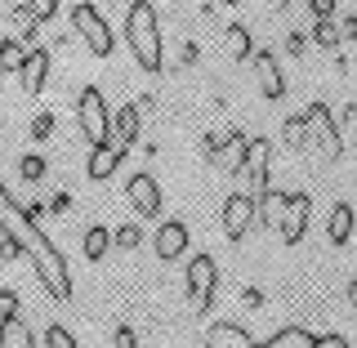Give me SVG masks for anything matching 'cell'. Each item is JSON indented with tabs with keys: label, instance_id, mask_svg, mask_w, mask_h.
I'll return each mask as SVG.
<instances>
[{
	"label": "cell",
	"instance_id": "24",
	"mask_svg": "<svg viewBox=\"0 0 357 348\" xmlns=\"http://www.w3.org/2000/svg\"><path fill=\"white\" fill-rule=\"evenodd\" d=\"M340 139H344V148H357V103L344 107V116H340Z\"/></svg>",
	"mask_w": 357,
	"mask_h": 348
},
{
	"label": "cell",
	"instance_id": "35",
	"mask_svg": "<svg viewBox=\"0 0 357 348\" xmlns=\"http://www.w3.org/2000/svg\"><path fill=\"white\" fill-rule=\"evenodd\" d=\"M112 340H116V344H121V348H134V344H139V335H134V331H130V326H121V331H116V335H112Z\"/></svg>",
	"mask_w": 357,
	"mask_h": 348
},
{
	"label": "cell",
	"instance_id": "20",
	"mask_svg": "<svg viewBox=\"0 0 357 348\" xmlns=\"http://www.w3.org/2000/svg\"><path fill=\"white\" fill-rule=\"evenodd\" d=\"M268 348H317V335L304 331V326H286L268 340Z\"/></svg>",
	"mask_w": 357,
	"mask_h": 348
},
{
	"label": "cell",
	"instance_id": "23",
	"mask_svg": "<svg viewBox=\"0 0 357 348\" xmlns=\"http://www.w3.org/2000/svg\"><path fill=\"white\" fill-rule=\"evenodd\" d=\"M241 156H245V134H228V143L219 148L215 161H219V165H228V170H237V165H241Z\"/></svg>",
	"mask_w": 357,
	"mask_h": 348
},
{
	"label": "cell",
	"instance_id": "5",
	"mask_svg": "<svg viewBox=\"0 0 357 348\" xmlns=\"http://www.w3.org/2000/svg\"><path fill=\"white\" fill-rule=\"evenodd\" d=\"M183 282H188L192 312H210V304H215V290H219V264H215V255H192L188 268H183Z\"/></svg>",
	"mask_w": 357,
	"mask_h": 348
},
{
	"label": "cell",
	"instance_id": "37",
	"mask_svg": "<svg viewBox=\"0 0 357 348\" xmlns=\"http://www.w3.org/2000/svg\"><path fill=\"white\" fill-rule=\"evenodd\" d=\"M340 36H357V18H344V27H340Z\"/></svg>",
	"mask_w": 357,
	"mask_h": 348
},
{
	"label": "cell",
	"instance_id": "30",
	"mask_svg": "<svg viewBox=\"0 0 357 348\" xmlns=\"http://www.w3.org/2000/svg\"><path fill=\"white\" fill-rule=\"evenodd\" d=\"M112 237H116V245H121V250H134V245L143 241V232H139V223H126V228H116Z\"/></svg>",
	"mask_w": 357,
	"mask_h": 348
},
{
	"label": "cell",
	"instance_id": "4",
	"mask_svg": "<svg viewBox=\"0 0 357 348\" xmlns=\"http://www.w3.org/2000/svg\"><path fill=\"white\" fill-rule=\"evenodd\" d=\"M76 126L89 143H103L112 134V112H107V98L98 85H85L81 94H76Z\"/></svg>",
	"mask_w": 357,
	"mask_h": 348
},
{
	"label": "cell",
	"instance_id": "26",
	"mask_svg": "<svg viewBox=\"0 0 357 348\" xmlns=\"http://www.w3.org/2000/svg\"><path fill=\"white\" fill-rule=\"evenodd\" d=\"M312 45H321V50H335V45H340V31H335L331 18H317V27H312Z\"/></svg>",
	"mask_w": 357,
	"mask_h": 348
},
{
	"label": "cell",
	"instance_id": "17",
	"mask_svg": "<svg viewBox=\"0 0 357 348\" xmlns=\"http://www.w3.org/2000/svg\"><path fill=\"white\" fill-rule=\"evenodd\" d=\"M139 121H143L139 103H126V107H116V112H112V134H116V139L130 148V143L139 139Z\"/></svg>",
	"mask_w": 357,
	"mask_h": 348
},
{
	"label": "cell",
	"instance_id": "25",
	"mask_svg": "<svg viewBox=\"0 0 357 348\" xmlns=\"http://www.w3.org/2000/svg\"><path fill=\"white\" fill-rule=\"evenodd\" d=\"M22 59H27V50H22L18 40H0V63H5V72H18Z\"/></svg>",
	"mask_w": 357,
	"mask_h": 348
},
{
	"label": "cell",
	"instance_id": "34",
	"mask_svg": "<svg viewBox=\"0 0 357 348\" xmlns=\"http://www.w3.org/2000/svg\"><path fill=\"white\" fill-rule=\"evenodd\" d=\"M308 9L317 18H335V0H308Z\"/></svg>",
	"mask_w": 357,
	"mask_h": 348
},
{
	"label": "cell",
	"instance_id": "21",
	"mask_svg": "<svg viewBox=\"0 0 357 348\" xmlns=\"http://www.w3.org/2000/svg\"><path fill=\"white\" fill-rule=\"evenodd\" d=\"M250 45H255V40H250V31H245L241 22H232V27H228V54H232L237 63H250V54H255Z\"/></svg>",
	"mask_w": 357,
	"mask_h": 348
},
{
	"label": "cell",
	"instance_id": "28",
	"mask_svg": "<svg viewBox=\"0 0 357 348\" xmlns=\"http://www.w3.org/2000/svg\"><path fill=\"white\" fill-rule=\"evenodd\" d=\"M45 344H50V348H76L72 331H67V326H59V321H54V326H45Z\"/></svg>",
	"mask_w": 357,
	"mask_h": 348
},
{
	"label": "cell",
	"instance_id": "12",
	"mask_svg": "<svg viewBox=\"0 0 357 348\" xmlns=\"http://www.w3.org/2000/svg\"><path fill=\"white\" fill-rule=\"evenodd\" d=\"M121 156H126V143H121L116 134H107L103 143H94V152H89V165H85L89 179H98V183H103V179L121 165Z\"/></svg>",
	"mask_w": 357,
	"mask_h": 348
},
{
	"label": "cell",
	"instance_id": "3",
	"mask_svg": "<svg viewBox=\"0 0 357 348\" xmlns=\"http://www.w3.org/2000/svg\"><path fill=\"white\" fill-rule=\"evenodd\" d=\"M304 152L317 156L321 165H335L344 156V139H340V121L331 116V107L321 98H312L304 107Z\"/></svg>",
	"mask_w": 357,
	"mask_h": 348
},
{
	"label": "cell",
	"instance_id": "13",
	"mask_svg": "<svg viewBox=\"0 0 357 348\" xmlns=\"http://www.w3.org/2000/svg\"><path fill=\"white\" fill-rule=\"evenodd\" d=\"M130 206L134 210H139V215L143 219H156V215H161V188H156V179L152 174H134L130 179Z\"/></svg>",
	"mask_w": 357,
	"mask_h": 348
},
{
	"label": "cell",
	"instance_id": "19",
	"mask_svg": "<svg viewBox=\"0 0 357 348\" xmlns=\"http://www.w3.org/2000/svg\"><path fill=\"white\" fill-rule=\"evenodd\" d=\"M112 241H116V237L107 232V223H89V228H85V241H81V245H85V259H89V264H103Z\"/></svg>",
	"mask_w": 357,
	"mask_h": 348
},
{
	"label": "cell",
	"instance_id": "33",
	"mask_svg": "<svg viewBox=\"0 0 357 348\" xmlns=\"http://www.w3.org/2000/svg\"><path fill=\"white\" fill-rule=\"evenodd\" d=\"M9 312H18V295L14 290H0V317H9Z\"/></svg>",
	"mask_w": 357,
	"mask_h": 348
},
{
	"label": "cell",
	"instance_id": "29",
	"mask_svg": "<svg viewBox=\"0 0 357 348\" xmlns=\"http://www.w3.org/2000/svg\"><path fill=\"white\" fill-rule=\"evenodd\" d=\"M282 134H286V143H290V148H299V152H304V112H299V116H290Z\"/></svg>",
	"mask_w": 357,
	"mask_h": 348
},
{
	"label": "cell",
	"instance_id": "7",
	"mask_svg": "<svg viewBox=\"0 0 357 348\" xmlns=\"http://www.w3.org/2000/svg\"><path fill=\"white\" fill-rule=\"evenodd\" d=\"M72 31L85 40V50L94 54V59H112V50H116V40H112V27H107V18L98 14L94 5H76V9H72Z\"/></svg>",
	"mask_w": 357,
	"mask_h": 348
},
{
	"label": "cell",
	"instance_id": "6",
	"mask_svg": "<svg viewBox=\"0 0 357 348\" xmlns=\"http://www.w3.org/2000/svg\"><path fill=\"white\" fill-rule=\"evenodd\" d=\"M268 165H273V143L268 139H245V156H241L237 170H232L241 192H255V197L264 192L268 188Z\"/></svg>",
	"mask_w": 357,
	"mask_h": 348
},
{
	"label": "cell",
	"instance_id": "31",
	"mask_svg": "<svg viewBox=\"0 0 357 348\" xmlns=\"http://www.w3.org/2000/svg\"><path fill=\"white\" fill-rule=\"evenodd\" d=\"M27 9H31L36 22H50L54 14H59V0H27Z\"/></svg>",
	"mask_w": 357,
	"mask_h": 348
},
{
	"label": "cell",
	"instance_id": "40",
	"mask_svg": "<svg viewBox=\"0 0 357 348\" xmlns=\"http://www.w3.org/2000/svg\"><path fill=\"white\" fill-rule=\"evenodd\" d=\"M0 76H5V63H0Z\"/></svg>",
	"mask_w": 357,
	"mask_h": 348
},
{
	"label": "cell",
	"instance_id": "32",
	"mask_svg": "<svg viewBox=\"0 0 357 348\" xmlns=\"http://www.w3.org/2000/svg\"><path fill=\"white\" fill-rule=\"evenodd\" d=\"M50 130H54V116H50V112H40V116L31 121V139H50Z\"/></svg>",
	"mask_w": 357,
	"mask_h": 348
},
{
	"label": "cell",
	"instance_id": "15",
	"mask_svg": "<svg viewBox=\"0 0 357 348\" xmlns=\"http://www.w3.org/2000/svg\"><path fill=\"white\" fill-rule=\"evenodd\" d=\"M206 344L210 348H255V335L241 331L237 321H215L210 335H206Z\"/></svg>",
	"mask_w": 357,
	"mask_h": 348
},
{
	"label": "cell",
	"instance_id": "39",
	"mask_svg": "<svg viewBox=\"0 0 357 348\" xmlns=\"http://www.w3.org/2000/svg\"><path fill=\"white\" fill-rule=\"evenodd\" d=\"M223 5H237V0H223Z\"/></svg>",
	"mask_w": 357,
	"mask_h": 348
},
{
	"label": "cell",
	"instance_id": "27",
	"mask_svg": "<svg viewBox=\"0 0 357 348\" xmlns=\"http://www.w3.org/2000/svg\"><path fill=\"white\" fill-rule=\"evenodd\" d=\"M18 170H22V179H27V183H36V179H45V156H40V152H27Z\"/></svg>",
	"mask_w": 357,
	"mask_h": 348
},
{
	"label": "cell",
	"instance_id": "1",
	"mask_svg": "<svg viewBox=\"0 0 357 348\" xmlns=\"http://www.w3.org/2000/svg\"><path fill=\"white\" fill-rule=\"evenodd\" d=\"M36 219H40V206H18V201L9 197V188L0 183V223L22 241V255L36 268V282L45 286V295L67 304V299H72V268H67L59 245L50 241V232H45Z\"/></svg>",
	"mask_w": 357,
	"mask_h": 348
},
{
	"label": "cell",
	"instance_id": "14",
	"mask_svg": "<svg viewBox=\"0 0 357 348\" xmlns=\"http://www.w3.org/2000/svg\"><path fill=\"white\" fill-rule=\"evenodd\" d=\"M156 259H165V264H174L178 255L188 250V223H178V219H170V223H161L156 228Z\"/></svg>",
	"mask_w": 357,
	"mask_h": 348
},
{
	"label": "cell",
	"instance_id": "22",
	"mask_svg": "<svg viewBox=\"0 0 357 348\" xmlns=\"http://www.w3.org/2000/svg\"><path fill=\"white\" fill-rule=\"evenodd\" d=\"M282 206H286V192H259V223L264 228H277V215H282Z\"/></svg>",
	"mask_w": 357,
	"mask_h": 348
},
{
	"label": "cell",
	"instance_id": "10",
	"mask_svg": "<svg viewBox=\"0 0 357 348\" xmlns=\"http://www.w3.org/2000/svg\"><path fill=\"white\" fill-rule=\"evenodd\" d=\"M250 67H255V76H259V94L268 98V103H277V98L286 94V81H282V67H277V59L268 50H255L250 54Z\"/></svg>",
	"mask_w": 357,
	"mask_h": 348
},
{
	"label": "cell",
	"instance_id": "16",
	"mask_svg": "<svg viewBox=\"0 0 357 348\" xmlns=\"http://www.w3.org/2000/svg\"><path fill=\"white\" fill-rule=\"evenodd\" d=\"M326 237H331V245H349V237H353V206H349V201H335V206H331Z\"/></svg>",
	"mask_w": 357,
	"mask_h": 348
},
{
	"label": "cell",
	"instance_id": "11",
	"mask_svg": "<svg viewBox=\"0 0 357 348\" xmlns=\"http://www.w3.org/2000/svg\"><path fill=\"white\" fill-rule=\"evenodd\" d=\"M18 81H22L27 94H40V89L50 85V50H45V45H31L27 50V59L18 67Z\"/></svg>",
	"mask_w": 357,
	"mask_h": 348
},
{
	"label": "cell",
	"instance_id": "18",
	"mask_svg": "<svg viewBox=\"0 0 357 348\" xmlns=\"http://www.w3.org/2000/svg\"><path fill=\"white\" fill-rule=\"evenodd\" d=\"M0 348H36V335L22 326V317H18V312L0 317Z\"/></svg>",
	"mask_w": 357,
	"mask_h": 348
},
{
	"label": "cell",
	"instance_id": "2",
	"mask_svg": "<svg viewBox=\"0 0 357 348\" xmlns=\"http://www.w3.org/2000/svg\"><path fill=\"white\" fill-rule=\"evenodd\" d=\"M126 45L134 50V63L143 67L148 76L161 72V18L148 0H134L126 14Z\"/></svg>",
	"mask_w": 357,
	"mask_h": 348
},
{
	"label": "cell",
	"instance_id": "8",
	"mask_svg": "<svg viewBox=\"0 0 357 348\" xmlns=\"http://www.w3.org/2000/svg\"><path fill=\"white\" fill-rule=\"evenodd\" d=\"M259 223V197L255 192H232L223 201V232L228 241H245V232Z\"/></svg>",
	"mask_w": 357,
	"mask_h": 348
},
{
	"label": "cell",
	"instance_id": "9",
	"mask_svg": "<svg viewBox=\"0 0 357 348\" xmlns=\"http://www.w3.org/2000/svg\"><path fill=\"white\" fill-rule=\"evenodd\" d=\"M308 215H312V197L308 192H286V206L277 215V237L286 245H299L308 232Z\"/></svg>",
	"mask_w": 357,
	"mask_h": 348
},
{
	"label": "cell",
	"instance_id": "36",
	"mask_svg": "<svg viewBox=\"0 0 357 348\" xmlns=\"http://www.w3.org/2000/svg\"><path fill=\"white\" fill-rule=\"evenodd\" d=\"M317 348H349L344 335H317Z\"/></svg>",
	"mask_w": 357,
	"mask_h": 348
},
{
	"label": "cell",
	"instance_id": "38",
	"mask_svg": "<svg viewBox=\"0 0 357 348\" xmlns=\"http://www.w3.org/2000/svg\"><path fill=\"white\" fill-rule=\"evenodd\" d=\"M349 299H353V308H357V277L349 282Z\"/></svg>",
	"mask_w": 357,
	"mask_h": 348
}]
</instances>
